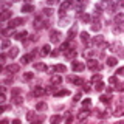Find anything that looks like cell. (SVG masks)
I'll return each instance as SVG.
<instances>
[{
  "label": "cell",
  "mask_w": 124,
  "mask_h": 124,
  "mask_svg": "<svg viewBox=\"0 0 124 124\" xmlns=\"http://www.w3.org/2000/svg\"><path fill=\"white\" fill-rule=\"evenodd\" d=\"M73 5H75L73 2H62V3H61V6H59V16H61V19L65 17V14H67V9H70Z\"/></svg>",
  "instance_id": "obj_1"
},
{
  "label": "cell",
  "mask_w": 124,
  "mask_h": 124,
  "mask_svg": "<svg viewBox=\"0 0 124 124\" xmlns=\"http://www.w3.org/2000/svg\"><path fill=\"white\" fill-rule=\"evenodd\" d=\"M61 37H62L61 31H56V30H51V31H50V42H51V44H59V42H61Z\"/></svg>",
  "instance_id": "obj_2"
},
{
  "label": "cell",
  "mask_w": 124,
  "mask_h": 124,
  "mask_svg": "<svg viewBox=\"0 0 124 124\" xmlns=\"http://www.w3.org/2000/svg\"><path fill=\"white\" fill-rule=\"evenodd\" d=\"M88 115H90L88 108H84V107H82L79 112H78V115H76V119H78L79 123H84L85 119H87V116H88Z\"/></svg>",
  "instance_id": "obj_3"
},
{
  "label": "cell",
  "mask_w": 124,
  "mask_h": 124,
  "mask_svg": "<svg viewBox=\"0 0 124 124\" xmlns=\"http://www.w3.org/2000/svg\"><path fill=\"white\" fill-rule=\"evenodd\" d=\"M23 23H25V19L23 17H14V19L9 20V28L14 30V28H17L19 25H23Z\"/></svg>",
  "instance_id": "obj_4"
},
{
  "label": "cell",
  "mask_w": 124,
  "mask_h": 124,
  "mask_svg": "<svg viewBox=\"0 0 124 124\" xmlns=\"http://www.w3.org/2000/svg\"><path fill=\"white\" fill-rule=\"evenodd\" d=\"M84 68H85L84 62H79V61H73L71 62V70L73 71H82Z\"/></svg>",
  "instance_id": "obj_5"
},
{
  "label": "cell",
  "mask_w": 124,
  "mask_h": 124,
  "mask_svg": "<svg viewBox=\"0 0 124 124\" xmlns=\"http://www.w3.org/2000/svg\"><path fill=\"white\" fill-rule=\"evenodd\" d=\"M92 45H95V46L106 45V44H104V36H101V34H98V36H95V37L92 39Z\"/></svg>",
  "instance_id": "obj_6"
},
{
  "label": "cell",
  "mask_w": 124,
  "mask_h": 124,
  "mask_svg": "<svg viewBox=\"0 0 124 124\" xmlns=\"http://www.w3.org/2000/svg\"><path fill=\"white\" fill-rule=\"evenodd\" d=\"M81 40H82L84 45H92V39H90V34L87 31H82L81 33Z\"/></svg>",
  "instance_id": "obj_7"
},
{
  "label": "cell",
  "mask_w": 124,
  "mask_h": 124,
  "mask_svg": "<svg viewBox=\"0 0 124 124\" xmlns=\"http://www.w3.org/2000/svg\"><path fill=\"white\" fill-rule=\"evenodd\" d=\"M26 37H28V33H26V31L14 33V39H17V40H23V44H26Z\"/></svg>",
  "instance_id": "obj_8"
},
{
  "label": "cell",
  "mask_w": 124,
  "mask_h": 124,
  "mask_svg": "<svg viewBox=\"0 0 124 124\" xmlns=\"http://www.w3.org/2000/svg\"><path fill=\"white\" fill-rule=\"evenodd\" d=\"M50 84H51V85H59V84H62V76L61 75H53L51 78H50Z\"/></svg>",
  "instance_id": "obj_9"
},
{
  "label": "cell",
  "mask_w": 124,
  "mask_h": 124,
  "mask_svg": "<svg viewBox=\"0 0 124 124\" xmlns=\"http://www.w3.org/2000/svg\"><path fill=\"white\" fill-rule=\"evenodd\" d=\"M87 68H90V70H98V68H99L98 61H96V59H88V61H87Z\"/></svg>",
  "instance_id": "obj_10"
},
{
  "label": "cell",
  "mask_w": 124,
  "mask_h": 124,
  "mask_svg": "<svg viewBox=\"0 0 124 124\" xmlns=\"http://www.w3.org/2000/svg\"><path fill=\"white\" fill-rule=\"evenodd\" d=\"M44 26H48V25L42 20V17H36V20H34V28H36V30H40V28H44Z\"/></svg>",
  "instance_id": "obj_11"
},
{
  "label": "cell",
  "mask_w": 124,
  "mask_h": 124,
  "mask_svg": "<svg viewBox=\"0 0 124 124\" xmlns=\"http://www.w3.org/2000/svg\"><path fill=\"white\" fill-rule=\"evenodd\" d=\"M76 33H78V26L73 25L67 33V40H73V36H76Z\"/></svg>",
  "instance_id": "obj_12"
},
{
  "label": "cell",
  "mask_w": 124,
  "mask_h": 124,
  "mask_svg": "<svg viewBox=\"0 0 124 124\" xmlns=\"http://www.w3.org/2000/svg\"><path fill=\"white\" fill-rule=\"evenodd\" d=\"M19 70H20V65H19V64H9L6 67V71L8 73H17Z\"/></svg>",
  "instance_id": "obj_13"
},
{
  "label": "cell",
  "mask_w": 124,
  "mask_h": 124,
  "mask_svg": "<svg viewBox=\"0 0 124 124\" xmlns=\"http://www.w3.org/2000/svg\"><path fill=\"white\" fill-rule=\"evenodd\" d=\"M45 93H46V88H44V87H34L33 88L34 96H42V95H45Z\"/></svg>",
  "instance_id": "obj_14"
},
{
  "label": "cell",
  "mask_w": 124,
  "mask_h": 124,
  "mask_svg": "<svg viewBox=\"0 0 124 124\" xmlns=\"http://www.w3.org/2000/svg\"><path fill=\"white\" fill-rule=\"evenodd\" d=\"M64 56L68 57V59H73V61H75V57H76V48H71V50L64 51Z\"/></svg>",
  "instance_id": "obj_15"
},
{
  "label": "cell",
  "mask_w": 124,
  "mask_h": 124,
  "mask_svg": "<svg viewBox=\"0 0 124 124\" xmlns=\"http://www.w3.org/2000/svg\"><path fill=\"white\" fill-rule=\"evenodd\" d=\"M68 81H70L71 84H75V85H82V84H84L82 78H76V76H70Z\"/></svg>",
  "instance_id": "obj_16"
},
{
  "label": "cell",
  "mask_w": 124,
  "mask_h": 124,
  "mask_svg": "<svg viewBox=\"0 0 124 124\" xmlns=\"http://www.w3.org/2000/svg\"><path fill=\"white\" fill-rule=\"evenodd\" d=\"M50 51H51V46H50V45H44L40 48V56H48Z\"/></svg>",
  "instance_id": "obj_17"
},
{
  "label": "cell",
  "mask_w": 124,
  "mask_h": 124,
  "mask_svg": "<svg viewBox=\"0 0 124 124\" xmlns=\"http://www.w3.org/2000/svg\"><path fill=\"white\" fill-rule=\"evenodd\" d=\"M95 112H96V116H98V118H101V119L107 118V116L110 115V113H108L107 110H95Z\"/></svg>",
  "instance_id": "obj_18"
},
{
  "label": "cell",
  "mask_w": 124,
  "mask_h": 124,
  "mask_svg": "<svg viewBox=\"0 0 124 124\" xmlns=\"http://www.w3.org/2000/svg\"><path fill=\"white\" fill-rule=\"evenodd\" d=\"M54 71H57V73H65V71H67V67H65L64 64H57V65H54Z\"/></svg>",
  "instance_id": "obj_19"
},
{
  "label": "cell",
  "mask_w": 124,
  "mask_h": 124,
  "mask_svg": "<svg viewBox=\"0 0 124 124\" xmlns=\"http://www.w3.org/2000/svg\"><path fill=\"white\" fill-rule=\"evenodd\" d=\"M11 16H13V13H11V11H3V14H2V17H0V20L2 22H6L8 19H11Z\"/></svg>",
  "instance_id": "obj_20"
},
{
  "label": "cell",
  "mask_w": 124,
  "mask_h": 124,
  "mask_svg": "<svg viewBox=\"0 0 124 124\" xmlns=\"http://www.w3.org/2000/svg\"><path fill=\"white\" fill-rule=\"evenodd\" d=\"M61 121H62V116L61 115H53L51 118H50V123H51V124H59Z\"/></svg>",
  "instance_id": "obj_21"
},
{
  "label": "cell",
  "mask_w": 124,
  "mask_h": 124,
  "mask_svg": "<svg viewBox=\"0 0 124 124\" xmlns=\"http://www.w3.org/2000/svg\"><path fill=\"white\" fill-rule=\"evenodd\" d=\"M33 11H34V6L30 5V3H26V5L22 6V13H33Z\"/></svg>",
  "instance_id": "obj_22"
},
{
  "label": "cell",
  "mask_w": 124,
  "mask_h": 124,
  "mask_svg": "<svg viewBox=\"0 0 124 124\" xmlns=\"http://www.w3.org/2000/svg\"><path fill=\"white\" fill-rule=\"evenodd\" d=\"M34 70H37V71H44V70H46V67H45L44 62H36V64H34Z\"/></svg>",
  "instance_id": "obj_23"
},
{
  "label": "cell",
  "mask_w": 124,
  "mask_h": 124,
  "mask_svg": "<svg viewBox=\"0 0 124 124\" xmlns=\"http://www.w3.org/2000/svg\"><path fill=\"white\" fill-rule=\"evenodd\" d=\"M30 61H33V57H31V54H25V56H22V65H26V64H30Z\"/></svg>",
  "instance_id": "obj_24"
},
{
  "label": "cell",
  "mask_w": 124,
  "mask_h": 124,
  "mask_svg": "<svg viewBox=\"0 0 124 124\" xmlns=\"http://www.w3.org/2000/svg\"><path fill=\"white\" fill-rule=\"evenodd\" d=\"M116 64H118L116 57H107V67H115Z\"/></svg>",
  "instance_id": "obj_25"
},
{
  "label": "cell",
  "mask_w": 124,
  "mask_h": 124,
  "mask_svg": "<svg viewBox=\"0 0 124 124\" xmlns=\"http://www.w3.org/2000/svg\"><path fill=\"white\" fill-rule=\"evenodd\" d=\"M115 23H121V25L124 23V14L123 13H118L115 16Z\"/></svg>",
  "instance_id": "obj_26"
},
{
  "label": "cell",
  "mask_w": 124,
  "mask_h": 124,
  "mask_svg": "<svg viewBox=\"0 0 124 124\" xmlns=\"http://www.w3.org/2000/svg\"><path fill=\"white\" fill-rule=\"evenodd\" d=\"M113 115L115 116H121V115H124V106H118L115 108V112H113Z\"/></svg>",
  "instance_id": "obj_27"
},
{
  "label": "cell",
  "mask_w": 124,
  "mask_h": 124,
  "mask_svg": "<svg viewBox=\"0 0 124 124\" xmlns=\"http://www.w3.org/2000/svg\"><path fill=\"white\" fill-rule=\"evenodd\" d=\"M70 95V92L68 90H59V92H54V96L56 98H62V96H67Z\"/></svg>",
  "instance_id": "obj_28"
},
{
  "label": "cell",
  "mask_w": 124,
  "mask_h": 124,
  "mask_svg": "<svg viewBox=\"0 0 124 124\" xmlns=\"http://www.w3.org/2000/svg\"><path fill=\"white\" fill-rule=\"evenodd\" d=\"M46 107H48V106H46L45 102H37L36 104V110L37 112H44V110H46Z\"/></svg>",
  "instance_id": "obj_29"
},
{
  "label": "cell",
  "mask_w": 124,
  "mask_h": 124,
  "mask_svg": "<svg viewBox=\"0 0 124 124\" xmlns=\"http://www.w3.org/2000/svg\"><path fill=\"white\" fill-rule=\"evenodd\" d=\"M13 102L19 106V104H22V102H23V98H22L20 95H16V96H13Z\"/></svg>",
  "instance_id": "obj_30"
},
{
  "label": "cell",
  "mask_w": 124,
  "mask_h": 124,
  "mask_svg": "<svg viewBox=\"0 0 124 124\" xmlns=\"http://www.w3.org/2000/svg\"><path fill=\"white\" fill-rule=\"evenodd\" d=\"M17 54H19V50H17V48H11L9 51H8V56H9V57H13V59H14L16 56H17Z\"/></svg>",
  "instance_id": "obj_31"
},
{
  "label": "cell",
  "mask_w": 124,
  "mask_h": 124,
  "mask_svg": "<svg viewBox=\"0 0 124 124\" xmlns=\"http://www.w3.org/2000/svg\"><path fill=\"white\" fill-rule=\"evenodd\" d=\"M104 87H106V85H104L102 81H101V82H98V84H95V90H96V92H102Z\"/></svg>",
  "instance_id": "obj_32"
},
{
  "label": "cell",
  "mask_w": 124,
  "mask_h": 124,
  "mask_svg": "<svg viewBox=\"0 0 124 124\" xmlns=\"http://www.w3.org/2000/svg\"><path fill=\"white\" fill-rule=\"evenodd\" d=\"M33 78H34V75H33V73H31V71H26L25 75H23V81H31Z\"/></svg>",
  "instance_id": "obj_33"
},
{
  "label": "cell",
  "mask_w": 124,
  "mask_h": 124,
  "mask_svg": "<svg viewBox=\"0 0 124 124\" xmlns=\"http://www.w3.org/2000/svg\"><path fill=\"white\" fill-rule=\"evenodd\" d=\"M73 6H75V9H78V11H79V14L84 11V3H75Z\"/></svg>",
  "instance_id": "obj_34"
},
{
  "label": "cell",
  "mask_w": 124,
  "mask_h": 124,
  "mask_svg": "<svg viewBox=\"0 0 124 124\" xmlns=\"http://www.w3.org/2000/svg\"><path fill=\"white\" fill-rule=\"evenodd\" d=\"M42 13H44V16H45V17H51V14H53V9H51V8H50V9H48V8H45V9L42 11Z\"/></svg>",
  "instance_id": "obj_35"
},
{
  "label": "cell",
  "mask_w": 124,
  "mask_h": 124,
  "mask_svg": "<svg viewBox=\"0 0 124 124\" xmlns=\"http://www.w3.org/2000/svg\"><path fill=\"white\" fill-rule=\"evenodd\" d=\"M34 116H36V113H34V112H26V119H28V121H33L34 119Z\"/></svg>",
  "instance_id": "obj_36"
},
{
  "label": "cell",
  "mask_w": 124,
  "mask_h": 124,
  "mask_svg": "<svg viewBox=\"0 0 124 124\" xmlns=\"http://www.w3.org/2000/svg\"><path fill=\"white\" fill-rule=\"evenodd\" d=\"M108 82H110V85H116V84H118V78H116V76H110Z\"/></svg>",
  "instance_id": "obj_37"
},
{
  "label": "cell",
  "mask_w": 124,
  "mask_h": 124,
  "mask_svg": "<svg viewBox=\"0 0 124 124\" xmlns=\"http://www.w3.org/2000/svg\"><path fill=\"white\" fill-rule=\"evenodd\" d=\"M92 82H95V84L101 82V75H93V78H92Z\"/></svg>",
  "instance_id": "obj_38"
},
{
  "label": "cell",
  "mask_w": 124,
  "mask_h": 124,
  "mask_svg": "<svg viewBox=\"0 0 124 124\" xmlns=\"http://www.w3.org/2000/svg\"><path fill=\"white\" fill-rule=\"evenodd\" d=\"M90 106H92V101H90V99H84V102H82V107H84V108H88Z\"/></svg>",
  "instance_id": "obj_39"
},
{
  "label": "cell",
  "mask_w": 124,
  "mask_h": 124,
  "mask_svg": "<svg viewBox=\"0 0 124 124\" xmlns=\"http://www.w3.org/2000/svg\"><path fill=\"white\" fill-rule=\"evenodd\" d=\"M90 20H92L90 14H82V22H90Z\"/></svg>",
  "instance_id": "obj_40"
},
{
  "label": "cell",
  "mask_w": 124,
  "mask_h": 124,
  "mask_svg": "<svg viewBox=\"0 0 124 124\" xmlns=\"http://www.w3.org/2000/svg\"><path fill=\"white\" fill-rule=\"evenodd\" d=\"M9 33H13V30H11V28H3V31H2L3 36H8Z\"/></svg>",
  "instance_id": "obj_41"
},
{
  "label": "cell",
  "mask_w": 124,
  "mask_h": 124,
  "mask_svg": "<svg viewBox=\"0 0 124 124\" xmlns=\"http://www.w3.org/2000/svg\"><path fill=\"white\" fill-rule=\"evenodd\" d=\"M8 46H9V40H8V39H5V40H3V44H2V48L6 50Z\"/></svg>",
  "instance_id": "obj_42"
},
{
  "label": "cell",
  "mask_w": 124,
  "mask_h": 124,
  "mask_svg": "<svg viewBox=\"0 0 124 124\" xmlns=\"http://www.w3.org/2000/svg\"><path fill=\"white\" fill-rule=\"evenodd\" d=\"M115 90H118V92H123V90H124V84H116Z\"/></svg>",
  "instance_id": "obj_43"
},
{
  "label": "cell",
  "mask_w": 124,
  "mask_h": 124,
  "mask_svg": "<svg viewBox=\"0 0 124 124\" xmlns=\"http://www.w3.org/2000/svg\"><path fill=\"white\" fill-rule=\"evenodd\" d=\"M99 101H101V102H108V96H106V95H102V96H101V98H99Z\"/></svg>",
  "instance_id": "obj_44"
},
{
  "label": "cell",
  "mask_w": 124,
  "mask_h": 124,
  "mask_svg": "<svg viewBox=\"0 0 124 124\" xmlns=\"http://www.w3.org/2000/svg\"><path fill=\"white\" fill-rule=\"evenodd\" d=\"M116 75H118V76H124V67H121V68L116 70Z\"/></svg>",
  "instance_id": "obj_45"
},
{
  "label": "cell",
  "mask_w": 124,
  "mask_h": 124,
  "mask_svg": "<svg viewBox=\"0 0 124 124\" xmlns=\"http://www.w3.org/2000/svg\"><path fill=\"white\" fill-rule=\"evenodd\" d=\"M79 99H81V93H76V95H75V98H73V102H78Z\"/></svg>",
  "instance_id": "obj_46"
},
{
  "label": "cell",
  "mask_w": 124,
  "mask_h": 124,
  "mask_svg": "<svg viewBox=\"0 0 124 124\" xmlns=\"http://www.w3.org/2000/svg\"><path fill=\"white\" fill-rule=\"evenodd\" d=\"M93 54H95V51H92V50H88V51H85V56H88V57H92Z\"/></svg>",
  "instance_id": "obj_47"
},
{
  "label": "cell",
  "mask_w": 124,
  "mask_h": 124,
  "mask_svg": "<svg viewBox=\"0 0 124 124\" xmlns=\"http://www.w3.org/2000/svg\"><path fill=\"white\" fill-rule=\"evenodd\" d=\"M5 101H6V96H5V93H2V96H0V102H5Z\"/></svg>",
  "instance_id": "obj_48"
},
{
  "label": "cell",
  "mask_w": 124,
  "mask_h": 124,
  "mask_svg": "<svg viewBox=\"0 0 124 124\" xmlns=\"http://www.w3.org/2000/svg\"><path fill=\"white\" fill-rule=\"evenodd\" d=\"M37 39H39V37L36 36V34H33V36H30V40H33V42H36Z\"/></svg>",
  "instance_id": "obj_49"
},
{
  "label": "cell",
  "mask_w": 124,
  "mask_h": 124,
  "mask_svg": "<svg viewBox=\"0 0 124 124\" xmlns=\"http://www.w3.org/2000/svg\"><path fill=\"white\" fill-rule=\"evenodd\" d=\"M84 92H87V93L90 92V85H84Z\"/></svg>",
  "instance_id": "obj_50"
},
{
  "label": "cell",
  "mask_w": 124,
  "mask_h": 124,
  "mask_svg": "<svg viewBox=\"0 0 124 124\" xmlns=\"http://www.w3.org/2000/svg\"><path fill=\"white\" fill-rule=\"evenodd\" d=\"M2 124H9V121H8L6 118H3V119H2Z\"/></svg>",
  "instance_id": "obj_51"
},
{
  "label": "cell",
  "mask_w": 124,
  "mask_h": 124,
  "mask_svg": "<svg viewBox=\"0 0 124 124\" xmlns=\"http://www.w3.org/2000/svg\"><path fill=\"white\" fill-rule=\"evenodd\" d=\"M13 124H20V121H19V119H14V121H13Z\"/></svg>",
  "instance_id": "obj_52"
},
{
  "label": "cell",
  "mask_w": 124,
  "mask_h": 124,
  "mask_svg": "<svg viewBox=\"0 0 124 124\" xmlns=\"http://www.w3.org/2000/svg\"><path fill=\"white\" fill-rule=\"evenodd\" d=\"M33 124H40V121H34V123H33Z\"/></svg>",
  "instance_id": "obj_53"
},
{
  "label": "cell",
  "mask_w": 124,
  "mask_h": 124,
  "mask_svg": "<svg viewBox=\"0 0 124 124\" xmlns=\"http://www.w3.org/2000/svg\"><path fill=\"white\" fill-rule=\"evenodd\" d=\"M116 124H124V121H119V123H116Z\"/></svg>",
  "instance_id": "obj_54"
},
{
  "label": "cell",
  "mask_w": 124,
  "mask_h": 124,
  "mask_svg": "<svg viewBox=\"0 0 124 124\" xmlns=\"http://www.w3.org/2000/svg\"><path fill=\"white\" fill-rule=\"evenodd\" d=\"M121 28H123V30H124V23H123V25H121Z\"/></svg>",
  "instance_id": "obj_55"
},
{
  "label": "cell",
  "mask_w": 124,
  "mask_h": 124,
  "mask_svg": "<svg viewBox=\"0 0 124 124\" xmlns=\"http://www.w3.org/2000/svg\"><path fill=\"white\" fill-rule=\"evenodd\" d=\"M99 124H102V123H99Z\"/></svg>",
  "instance_id": "obj_56"
},
{
  "label": "cell",
  "mask_w": 124,
  "mask_h": 124,
  "mask_svg": "<svg viewBox=\"0 0 124 124\" xmlns=\"http://www.w3.org/2000/svg\"><path fill=\"white\" fill-rule=\"evenodd\" d=\"M123 6H124V5H123Z\"/></svg>",
  "instance_id": "obj_57"
}]
</instances>
